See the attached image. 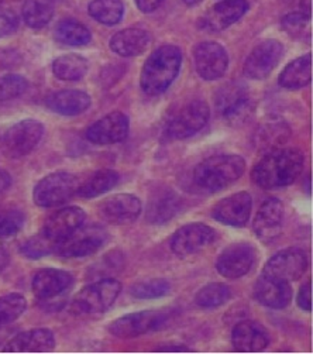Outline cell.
<instances>
[{
	"label": "cell",
	"instance_id": "6da1fadb",
	"mask_svg": "<svg viewBox=\"0 0 313 354\" xmlns=\"http://www.w3.org/2000/svg\"><path fill=\"white\" fill-rule=\"evenodd\" d=\"M305 157L298 149H280L264 154L252 171L253 183L263 189L294 184L303 169Z\"/></svg>",
	"mask_w": 313,
	"mask_h": 354
},
{
	"label": "cell",
	"instance_id": "7a4b0ae2",
	"mask_svg": "<svg viewBox=\"0 0 313 354\" xmlns=\"http://www.w3.org/2000/svg\"><path fill=\"white\" fill-rule=\"evenodd\" d=\"M182 64V54L176 46H162L153 51L144 62L140 85L144 93L158 96L177 80Z\"/></svg>",
	"mask_w": 313,
	"mask_h": 354
},
{
	"label": "cell",
	"instance_id": "3957f363",
	"mask_svg": "<svg viewBox=\"0 0 313 354\" xmlns=\"http://www.w3.org/2000/svg\"><path fill=\"white\" fill-rule=\"evenodd\" d=\"M246 171V161L240 156H215L202 161L193 171L195 184L207 192H218L233 185Z\"/></svg>",
	"mask_w": 313,
	"mask_h": 354
},
{
	"label": "cell",
	"instance_id": "277c9868",
	"mask_svg": "<svg viewBox=\"0 0 313 354\" xmlns=\"http://www.w3.org/2000/svg\"><path fill=\"white\" fill-rule=\"evenodd\" d=\"M122 292V284L115 278H104L85 287L73 301L75 315H97L112 308Z\"/></svg>",
	"mask_w": 313,
	"mask_h": 354
},
{
	"label": "cell",
	"instance_id": "5b68a950",
	"mask_svg": "<svg viewBox=\"0 0 313 354\" xmlns=\"http://www.w3.org/2000/svg\"><path fill=\"white\" fill-rule=\"evenodd\" d=\"M211 119V109L203 100H192L173 113L164 127L167 140H185L200 131Z\"/></svg>",
	"mask_w": 313,
	"mask_h": 354
},
{
	"label": "cell",
	"instance_id": "8992f818",
	"mask_svg": "<svg viewBox=\"0 0 313 354\" xmlns=\"http://www.w3.org/2000/svg\"><path fill=\"white\" fill-rule=\"evenodd\" d=\"M215 102L219 115L233 126L245 123L254 111V102L250 91L240 82H229L223 85L218 91Z\"/></svg>",
	"mask_w": 313,
	"mask_h": 354
},
{
	"label": "cell",
	"instance_id": "52a82bcc",
	"mask_svg": "<svg viewBox=\"0 0 313 354\" xmlns=\"http://www.w3.org/2000/svg\"><path fill=\"white\" fill-rule=\"evenodd\" d=\"M79 187L78 176L71 172H53L36 185L32 199L40 207H54L71 199Z\"/></svg>",
	"mask_w": 313,
	"mask_h": 354
},
{
	"label": "cell",
	"instance_id": "ba28073f",
	"mask_svg": "<svg viewBox=\"0 0 313 354\" xmlns=\"http://www.w3.org/2000/svg\"><path fill=\"white\" fill-rule=\"evenodd\" d=\"M108 237V232L99 225H82L59 241L55 245V252L65 259L86 257L100 250L106 244Z\"/></svg>",
	"mask_w": 313,
	"mask_h": 354
},
{
	"label": "cell",
	"instance_id": "9c48e42d",
	"mask_svg": "<svg viewBox=\"0 0 313 354\" xmlns=\"http://www.w3.org/2000/svg\"><path fill=\"white\" fill-rule=\"evenodd\" d=\"M44 136V126L37 120H21L2 137V149L9 158H21L34 151Z\"/></svg>",
	"mask_w": 313,
	"mask_h": 354
},
{
	"label": "cell",
	"instance_id": "30bf717a",
	"mask_svg": "<svg viewBox=\"0 0 313 354\" xmlns=\"http://www.w3.org/2000/svg\"><path fill=\"white\" fill-rule=\"evenodd\" d=\"M169 319L164 310H143L124 315L109 325V332L120 339H133L162 329Z\"/></svg>",
	"mask_w": 313,
	"mask_h": 354
},
{
	"label": "cell",
	"instance_id": "8fae6325",
	"mask_svg": "<svg viewBox=\"0 0 313 354\" xmlns=\"http://www.w3.org/2000/svg\"><path fill=\"white\" fill-rule=\"evenodd\" d=\"M216 240V232L205 223H189L180 227L171 237L172 253L187 259L200 253Z\"/></svg>",
	"mask_w": 313,
	"mask_h": 354
},
{
	"label": "cell",
	"instance_id": "7c38bea8",
	"mask_svg": "<svg viewBox=\"0 0 313 354\" xmlns=\"http://www.w3.org/2000/svg\"><path fill=\"white\" fill-rule=\"evenodd\" d=\"M257 260L256 247L250 243H234L218 257V272L229 279H237L249 274Z\"/></svg>",
	"mask_w": 313,
	"mask_h": 354
},
{
	"label": "cell",
	"instance_id": "4fadbf2b",
	"mask_svg": "<svg viewBox=\"0 0 313 354\" xmlns=\"http://www.w3.org/2000/svg\"><path fill=\"white\" fill-rule=\"evenodd\" d=\"M284 55V46L278 40H264L250 53L245 62V75L263 81L276 68Z\"/></svg>",
	"mask_w": 313,
	"mask_h": 354
},
{
	"label": "cell",
	"instance_id": "5bb4252c",
	"mask_svg": "<svg viewBox=\"0 0 313 354\" xmlns=\"http://www.w3.org/2000/svg\"><path fill=\"white\" fill-rule=\"evenodd\" d=\"M193 62L196 73L202 80L216 81L226 74L229 55L219 43L205 41L195 47Z\"/></svg>",
	"mask_w": 313,
	"mask_h": 354
},
{
	"label": "cell",
	"instance_id": "9a60e30c",
	"mask_svg": "<svg viewBox=\"0 0 313 354\" xmlns=\"http://www.w3.org/2000/svg\"><path fill=\"white\" fill-rule=\"evenodd\" d=\"M130 131V120L122 112H112L88 127L85 137L92 145L111 146L124 141Z\"/></svg>",
	"mask_w": 313,
	"mask_h": 354
},
{
	"label": "cell",
	"instance_id": "2e32d148",
	"mask_svg": "<svg viewBox=\"0 0 313 354\" xmlns=\"http://www.w3.org/2000/svg\"><path fill=\"white\" fill-rule=\"evenodd\" d=\"M307 268V257L301 249H287L272 256L264 266L263 274L269 278L292 282L299 279Z\"/></svg>",
	"mask_w": 313,
	"mask_h": 354
},
{
	"label": "cell",
	"instance_id": "e0dca14e",
	"mask_svg": "<svg viewBox=\"0 0 313 354\" xmlns=\"http://www.w3.org/2000/svg\"><path fill=\"white\" fill-rule=\"evenodd\" d=\"M143 210L142 201L131 194H117L104 199L99 206V215L111 225H130Z\"/></svg>",
	"mask_w": 313,
	"mask_h": 354
},
{
	"label": "cell",
	"instance_id": "ac0fdd59",
	"mask_svg": "<svg viewBox=\"0 0 313 354\" xmlns=\"http://www.w3.org/2000/svg\"><path fill=\"white\" fill-rule=\"evenodd\" d=\"M73 286V274L58 268L40 270L32 278V292L44 304L64 297Z\"/></svg>",
	"mask_w": 313,
	"mask_h": 354
},
{
	"label": "cell",
	"instance_id": "d6986e66",
	"mask_svg": "<svg viewBox=\"0 0 313 354\" xmlns=\"http://www.w3.org/2000/svg\"><path fill=\"white\" fill-rule=\"evenodd\" d=\"M253 209V198L249 192L233 194L216 203L212 210V216L222 225L243 227L252 215Z\"/></svg>",
	"mask_w": 313,
	"mask_h": 354
},
{
	"label": "cell",
	"instance_id": "ffe728a7",
	"mask_svg": "<svg viewBox=\"0 0 313 354\" xmlns=\"http://www.w3.org/2000/svg\"><path fill=\"white\" fill-rule=\"evenodd\" d=\"M284 216L285 209L280 199L269 198L264 201L253 222V230L256 236L264 243L274 241L283 232Z\"/></svg>",
	"mask_w": 313,
	"mask_h": 354
},
{
	"label": "cell",
	"instance_id": "44dd1931",
	"mask_svg": "<svg viewBox=\"0 0 313 354\" xmlns=\"http://www.w3.org/2000/svg\"><path fill=\"white\" fill-rule=\"evenodd\" d=\"M290 137V124L281 118L269 116L258 126L254 134V146L260 153L268 154L271 151L283 149Z\"/></svg>",
	"mask_w": 313,
	"mask_h": 354
},
{
	"label": "cell",
	"instance_id": "7402d4cb",
	"mask_svg": "<svg viewBox=\"0 0 313 354\" xmlns=\"http://www.w3.org/2000/svg\"><path fill=\"white\" fill-rule=\"evenodd\" d=\"M292 287L290 282L261 275L254 287V298L269 309H284L292 301Z\"/></svg>",
	"mask_w": 313,
	"mask_h": 354
},
{
	"label": "cell",
	"instance_id": "603a6c76",
	"mask_svg": "<svg viewBox=\"0 0 313 354\" xmlns=\"http://www.w3.org/2000/svg\"><path fill=\"white\" fill-rule=\"evenodd\" d=\"M86 214L77 206H69L58 210L46 223L43 234L55 245L66 239L73 232L85 223Z\"/></svg>",
	"mask_w": 313,
	"mask_h": 354
},
{
	"label": "cell",
	"instance_id": "cb8c5ba5",
	"mask_svg": "<svg viewBox=\"0 0 313 354\" xmlns=\"http://www.w3.org/2000/svg\"><path fill=\"white\" fill-rule=\"evenodd\" d=\"M231 343L237 351L257 353L268 347L269 335L261 324L243 321L234 326L231 332Z\"/></svg>",
	"mask_w": 313,
	"mask_h": 354
},
{
	"label": "cell",
	"instance_id": "d4e9b609",
	"mask_svg": "<svg viewBox=\"0 0 313 354\" xmlns=\"http://www.w3.org/2000/svg\"><path fill=\"white\" fill-rule=\"evenodd\" d=\"M249 10L247 0H223L203 17V27L209 31H222L238 21Z\"/></svg>",
	"mask_w": 313,
	"mask_h": 354
},
{
	"label": "cell",
	"instance_id": "484cf974",
	"mask_svg": "<svg viewBox=\"0 0 313 354\" xmlns=\"http://www.w3.org/2000/svg\"><path fill=\"white\" fill-rule=\"evenodd\" d=\"M92 100L91 96L78 89H64L53 92L47 96V108L62 116H77L89 109Z\"/></svg>",
	"mask_w": 313,
	"mask_h": 354
},
{
	"label": "cell",
	"instance_id": "4316f807",
	"mask_svg": "<svg viewBox=\"0 0 313 354\" xmlns=\"http://www.w3.org/2000/svg\"><path fill=\"white\" fill-rule=\"evenodd\" d=\"M55 347V337L51 330L40 328L13 336L2 348L9 353H46Z\"/></svg>",
	"mask_w": 313,
	"mask_h": 354
},
{
	"label": "cell",
	"instance_id": "83f0119b",
	"mask_svg": "<svg viewBox=\"0 0 313 354\" xmlns=\"http://www.w3.org/2000/svg\"><path fill=\"white\" fill-rule=\"evenodd\" d=\"M151 44V35L143 28H126L117 31L111 39V50L120 57H137L147 51Z\"/></svg>",
	"mask_w": 313,
	"mask_h": 354
},
{
	"label": "cell",
	"instance_id": "f1b7e54d",
	"mask_svg": "<svg viewBox=\"0 0 313 354\" xmlns=\"http://www.w3.org/2000/svg\"><path fill=\"white\" fill-rule=\"evenodd\" d=\"M181 198L171 189H161L155 194L149 205L147 219L153 225H164L181 210Z\"/></svg>",
	"mask_w": 313,
	"mask_h": 354
},
{
	"label": "cell",
	"instance_id": "f546056e",
	"mask_svg": "<svg viewBox=\"0 0 313 354\" xmlns=\"http://www.w3.org/2000/svg\"><path fill=\"white\" fill-rule=\"evenodd\" d=\"M312 80V55H302L291 61L278 77V84L285 89H301Z\"/></svg>",
	"mask_w": 313,
	"mask_h": 354
},
{
	"label": "cell",
	"instance_id": "4dcf8cb0",
	"mask_svg": "<svg viewBox=\"0 0 313 354\" xmlns=\"http://www.w3.org/2000/svg\"><path fill=\"white\" fill-rule=\"evenodd\" d=\"M120 180V175L113 169H99L89 175L84 183H79L78 195L85 199L97 198L112 191Z\"/></svg>",
	"mask_w": 313,
	"mask_h": 354
},
{
	"label": "cell",
	"instance_id": "1f68e13d",
	"mask_svg": "<svg viewBox=\"0 0 313 354\" xmlns=\"http://www.w3.org/2000/svg\"><path fill=\"white\" fill-rule=\"evenodd\" d=\"M89 64L86 58L78 54H66L54 59L53 73L54 75L66 82H75L82 80L88 73Z\"/></svg>",
	"mask_w": 313,
	"mask_h": 354
},
{
	"label": "cell",
	"instance_id": "d6a6232c",
	"mask_svg": "<svg viewBox=\"0 0 313 354\" xmlns=\"http://www.w3.org/2000/svg\"><path fill=\"white\" fill-rule=\"evenodd\" d=\"M55 39L65 46L82 47L91 43V31L78 20L64 19L55 27Z\"/></svg>",
	"mask_w": 313,
	"mask_h": 354
},
{
	"label": "cell",
	"instance_id": "836d02e7",
	"mask_svg": "<svg viewBox=\"0 0 313 354\" xmlns=\"http://www.w3.org/2000/svg\"><path fill=\"white\" fill-rule=\"evenodd\" d=\"M88 12L100 24L116 26L123 19L124 6L122 0H92Z\"/></svg>",
	"mask_w": 313,
	"mask_h": 354
},
{
	"label": "cell",
	"instance_id": "e575fe53",
	"mask_svg": "<svg viewBox=\"0 0 313 354\" xmlns=\"http://www.w3.org/2000/svg\"><path fill=\"white\" fill-rule=\"evenodd\" d=\"M54 16V8L47 0H27L23 6V19L30 28L46 27Z\"/></svg>",
	"mask_w": 313,
	"mask_h": 354
},
{
	"label": "cell",
	"instance_id": "d590c367",
	"mask_svg": "<svg viewBox=\"0 0 313 354\" xmlns=\"http://www.w3.org/2000/svg\"><path fill=\"white\" fill-rule=\"evenodd\" d=\"M231 298V290L225 284H207L200 288L195 297V302L202 309H215L225 305Z\"/></svg>",
	"mask_w": 313,
	"mask_h": 354
},
{
	"label": "cell",
	"instance_id": "8d00e7d4",
	"mask_svg": "<svg viewBox=\"0 0 313 354\" xmlns=\"http://www.w3.org/2000/svg\"><path fill=\"white\" fill-rule=\"evenodd\" d=\"M27 308V301L20 294H8L0 297V328L15 322Z\"/></svg>",
	"mask_w": 313,
	"mask_h": 354
},
{
	"label": "cell",
	"instance_id": "74e56055",
	"mask_svg": "<svg viewBox=\"0 0 313 354\" xmlns=\"http://www.w3.org/2000/svg\"><path fill=\"white\" fill-rule=\"evenodd\" d=\"M171 291V284L167 279L153 278L134 284L130 290L131 295L137 299H157L165 297Z\"/></svg>",
	"mask_w": 313,
	"mask_h": 354
},
{
	"label": "cell",
	"instance_id": "f35d334b",
	"mask_svg": "<svg viewBox=\"0 0 313 354\" xmlns=\"http://www.w3.org/2000/svg\"><path fill=\"white\" fill-rule=\"evenodd\" d=\"M20 252L27 259H32V260L41 259L55 252V243H53L43 233H40L24 241L23 245L20 247Z\"/></svg>",
	"mask_w": 313,
	"mask_h": 354
},
{
	"label": "cell",
	"instance_id": "ab89813d",
	"mask_svg": "<svg viewBox=\"0 0 313 354\" xmlns=\"http://www.w3.org/2000/svg\"><path fill=\"white\" fill-rule=\"evenodd\" d=\"M28 88V81L17 74L0 77V103L21 96Z\"/></svg>",
	"mask_w": 313,
	"mask_h": 354
},
{
	"label": "cell",
	"instance_id": "60d3db41",
	"mask_svg": "<svg viewBox=\"0 0 313 354\" xmlns=\"http://www.w3.org/2000/svg\"><path fill=\"white\" fill-rule=\"evenodd\" d=\"M26 218L20 210H6L0 214V239L16 236L24 226Z\"/></svg>",
	"mask_w": 313,
	"mask_h": 354
},
{
	"label": "cell",
	"instance_id": "b9f144b4",
	"mask_svg": "<svg viewBox=\"0 0 313 354\" xmlns=\"http://www.w3.org/2000/svg\"><path fill=\"white\" fill-rule=\"evenodd\" d=\"M309 10L306 9H299L295 12H291L288 15L284 16L283 19V28L290 32L291 35H296L299 32H302L309 21Z\"/></svg>",
	"mask_w": 313,
	"mask_h": 354
},
{
	"label": "cell",
	"instance_id": "7bdbcfd3",
	"mask_svg": "<svg viewBox=\"0 0 313 354\" xmlns=\"http://www.w3.org/2000/svg\"><path fill=\"white\" fill-rule=\"evenodd\" d=\"M296 302L302 310H307V312L312 310V284H310V281L305 282V284L301 287L298 297H296Z\"/></svg>",
	"mask_w": 313,
	"mask_h": 354
},
{
	"label": "cell",
	"instance_id": "ee69618b",
	"mask_svg": "<svg viewBox=\"0 0 313 354\" xmlns=\"http://www.w3.org/2000/svg\"><path fill=\"white\" fill-rule=\"evenodd\" d=\"M138 10L143 12V13H151L154 10H157L164 0H134Z\"/></svg>",
	"mask_w": 313,
	"mask_h": 354
},
{
	"label": "cell",
	"instance_id": "f6af8a7d",
	"mask_svg": "<svg viewBox=\"0 0 313 354\" xmlns=\"http://www.w3.org/2000/svg\"><path fill=\"white\" fill-rule=\"evenodd\" d=\"M10 184H12L10 175H9L6 171L0 169V194H3L5 191H8L9 187H10Z\"/></svg>",
	"mask_w": 313,
	"mask_h": 354
},
{
	"label": "cell",
	"instance_id": "bcb514c9",
	"mask_svg": "<svg viewBox=\"0 0 313 354\" xmlns=\"http://www.w3.org/2000/svg\"><path fill=\"white\" fill-rule=\"evenodd\" d=\"M158 351H187L188 347L185 346H162L157 348Z\"/></svg>",
	"mask_w": 313,
	"mask_h": 354
},
{
	"label": "cell",
	"instance_id": "7dc6e473",
	"mask_svg": "<svg viewBox=\"0 0 313 354\" xmlns=\"http://www.w3.org/2000/svg\"><path fill=\"white\" fill-rule=\"evenodd\" d=\"M8 261H9V257L6 254V252L0 247V271H2L6 266H8Z\"/></svg>",
	"mask_w": 313,
	"mask_h": 354
},
{
	"label": "cell",
	"instance_id": "c3c4849f",
	"mask_svg": "<svg viewBox=\"0 0 313 354\" xmlns=\"http://www.w3.org/2000/svg\"><path fill=\"white\" fill-rule=\"evenodd\" d=\"M182 2H184L185 5H188V6H195V5L200 3L202 0H182Z\"/></svg>",
	"mask_w": 313,
	"mask_h": 354
},
{
	"label": "cell",
	"instance_id": "681fc988",
	"mask_svg": "<svg viewBox=\"0 0 313 354\" xmlns=\"http://www.w3.org/2000/svg\"><path fill=\"white\" fill-rule=\"evenodd\" d=\"M0 150H2V136H0Z\"/></svg>",
	"mask_w": 313,
	"mask_h": 354
}]
</instances>
